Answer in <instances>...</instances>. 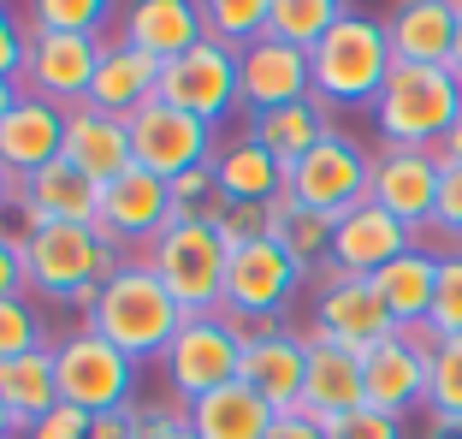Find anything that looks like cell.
Returning a JSON list of instances; mask_svg holds the SVG:
<instances>
[{
	"instance_id": "cell-24",
	"label": "cell",
	"mask_w": 462,
	"mask_h": 439,
	"mask_svg": "<svg viewBox=\"0 0 462 439\" xmlns=\"http://www.w3.org/2000/svg\"><path fill=\"white\" fill-rule=\"evenodd\" d=\"M161 60L136 54L131 42L107 36L101 42V66H96V83H89V107L96 113H113V119H131L143 113L149 101H161Z\"/></svg>"
},
{
	"instance_id": "cell-41",
	"label": "cell",
	"mask_w": 462,
	"mask_h": 439,
	"mask_svg": "<svg viewBox=\"0 0 462 439\" xmlns=\"http://www.w3.org/2000/svg\"><path fill=\"white\" fill-rule=\"evenodd\" d=\"M433 327L462 332V249H439V297H433Z\"/></svg>"
},
{
	"instance_id": "cell-36",
	"label": "cell",
	"mask_w": 462,
	"mask_h": 439,
	"mask_svg": "<svg viewBox=\"0 0 462 439\" xmlns=\"http://www.w3.org/2000/svg\"><path fill=\"white\" fill-rule=\"evenodd\" d=\"M267 13H273V0H202L208 36L226 42V48H237V54H244L249 42L267 36Z\"/></svg>"
},
{
	"instance_id": "cell-39",
	"label": "cell",
	"mask_w": 462,
	"mask_h": 439,
	"mask_svg": "<svg viewBox=\"0 0 462 439\" xmlns=\"http://www.w3.org/2000/svg\"><path fill=\"white\" fill-rule=\"evenodd\" d=\"M172 214H178V220H208V226H219V214H226V196H219L214 166H196V173L172 179Z\"/></svg>"
},
{
	"instance_id": "cell-34",
	"label": "cell",
	"mask_w": 462,
	"mask_h": 439,
	"mask_svg": "<svg viewBox=\"0 0 462 439\" xmlns=\"http://www.w3.org/2000/svg\"><path fill=\"white\" fill-rule=\"evenodd\" d=\"M332 226H338V220L314 214V208H297V202H291V214L279 220V249L302 267V279H314V274L332 267Z\"/></svg>"
},
{
	"instance_id": "cell-45",
	"label": "cell",
	"mask_w": 462,
	"mask_h": 439,
	"mask_svg": "<svg viewBox=\"0 0 462 439\" xmlns=\"http://www.w3.org/2000/svg\"><path fill=\"white\" fill-rule=\"evenodd\" d=\"M143 439H202L190 427V410L184 404H143Z\"/></svg>"
},
{
	"instance_id": "cell-30",
	"label": "cell",
	"mask_w": 462,
	"mask_h": 439,
	"mask_svg": "<svg viewBox=\"0 0 462 439\" xmlns=\"http://www.w3.org/2000/svg\"><path fill=\"white\" fill-rule=\"evenodd\" d=\"M249 131H255V137L267 143V149L279 154L285 166H297L302 154H314L320 143L332 137V131H338V113H332V107H320V101L309 96V101H291V107L255 113V119H249Z\"/></svg>"
},
{
	"instance_id": "cell-16",
	"label": "cell",
	"mask_w": 462,
	"mask_h": 439,
	"mask_svg": "<svg viewBox=\"0 0 462 439\" xmlns=\"http://www.w3.org/2000/svg\"><path fill=\"white\" fill-rule=\"evenodd\" d=\"M415 244H427L421 232H409L403 220H392L380 202H362L350 214H338L332 226V267L338 274H356V279H374L385 274L397 256H409Z\"/></svg>"
},
{
	"instance_id": "cell-48",
	"label": "cell",
	"mask_w": 462,
	"mask_h": 439,
	"mask_svg": "<svg viewBox=\"0 0 462 439\" xmlns=\"http://www.w3.org/2000/svg\"><path fill=\"white\" fill-rule=\"evenodd\" d=\"M267 439H327V422H314L309 410H285L279 422H273Z\"/></svg>"
},
{
	"instance_id": "cell-32",
	"label": "cell",
	"mask_w": 462,
	"mask_h": 439,
	"mask_svg": "<svg viewBox=\"0 0 462 439\" xmlns=\"http://www.w3.org/2000/svg\"><path fill=\"white\" fill-rule=\"evenodd\" d=\"M338 18H344V0H273L267 36L273 42H291V48H302V54H314Z\"/></svg>"
},
{
	"instance_id": "cell-29",
	"label": "cell",
	"mask_w": 462,
	"mask_h": 439,
	"mask_svg": "<svg viewBox=\"0 0 462 439\" xmlns=\"http://www.w3.org/2000/svg\"><path fill=\"white\" fill-rule=\"evenodd\" d=\"M273 422H279V410L244 380H231V386H219V392L190 404V427L202 439H267Z\"/></svg>"
},
{
	"instance_id": "cell-51",
	"label": "cell",
	"mask_w": 462,
	"mask_h": 439,
	"mask_svg": "<svg viewBox=\"0 0 462 439\" xmlns=\"http://www.w3.org/2000/svg\"><path fill=\"white\" fill-rule=\"evenodd\" d=\"M24 101V83H13V78H0V125H6V113Z\"/></svg>"
},
{
	"instance_id": "cell-18",
	"label": "cell",
	"mask_w": 462,
	"mask_h": 439,
	"mask_svg": "<svg viewBox=\"0 0 462 439\" xmlns=\"http://www.w3.org/2000/svg\"><path fill=\"white\" fill-rule=\"evenodd\" d=\"M244 386H255L261 398L273 404V410H302V380H309V332L297 327V321H285V327H273L267 339L244 344V374H237Z\"/></svg>"
},
{
	"instance_id": "cell-12",
	"label": "cell",
	"mask_w": 462,
	"mask_h": 439,
	"mask_svg": "<svg viewBox=\"0 0 462 439\" xmlns=\"http://www.w3.org/2000/svg\"><path fill=\"white\" fill-rule=\"evenodd\" d=\"M125 125H131V161L143 166V173H154V179H166V184L196 173V166H214V149H219V137H226V131L166 107V101H149V107L131 113Z\"/></svg>"
},
{
	"instance_id": "cell-17",
	"label": "cell",
	"mask_w": 462,
	"mask_h": 439,
	"mask_svg": "<svg viewBox=\"0 0 462 439\" xmlns=\"http://www.w3.org/2000/svg\"><path fill=\"white\" fill-rule=\"evenodd\" d=\"M427 374H433V357L421 344H409L403 332H392L385 344H374L362 357V380H367V410L385 416H427Z\"/></svg>"
},
{
	"instance_id": "cell-8",
	"label": "cell",
	"mask_w": 462,
	"mask_h": 439,
	"mask_svg": "<svg viewBox=\"0 0 462 439\" xmlns=\"http://www.w3.org/2000/svg\"><path fill=\"white\" fill-rule=\"evenodd\" d=\"M154 369H161L172 404L190 410L196 398H208V392H219V386H231L244 374V339H237V327L226 315H190Z\"/></svg>"
},
{
	"instance_id": "cell-44",
	"label": "cell",
	"mask_w": 462,
	"mask_h": 439,
	"mask_svg": "<svg viewBox=\"0 0 462 439\" xmlns=\"http://www.w3.org/2000/svg\"><path fill=\"white\" fill-rule=\"evenodd\" d=\"M30 297V267H24V232L0 226V303Z\"/></svg>"
},
{
	"instance_id": "cell-31",
	"label": "cell",
	"mask_w": 462,
	"mask_h": 439,
	"mask_svg": "<svg viewBox=\"0 0 462 439\" xmlns=\"http://www.w3.org/2000/svg\"><path fill=\"white\" fill-rule=\"evenodd\" d=\"M0 404L13 410L18 434L36 427L48 410H60V374H54V350H30L18 362H0Z\"/></svg>"
},
{
	"instance_id": "cell-9",
	"label": "cell",
	"mask_w": 462,
	"mask_h": 439,
	"mask_svg": "<svg viewBox=\"0 0 462 439\" xmlns=\"http://www.w3.org/2000/svg\"><path fill=\"white\" fill-rule=\"evenodd\" d=\"M302 332H309V339H327V344H344V350H356V357H367L374 344H385L397 332V321H392V309L380 303L374 279H356V274L327 267V274L309 279V321H302Z\"/></svg>"
},
{
	"instance_id": "cell-46",
	"label": "cell",
	"mask_w": 462,
	"mask_h": 439,
	"mask_svg": "<svg viewBox=\"0 0 462 439\" xmlns=\"http://www.w3.org/2000/svg\"><path fill=\"white\" fill-rule=\"evenodd\" d=\"M24 439H89V416L60 404V410H48L36 427H24Z\"/></svg>"
},
{
	"instance_id": "cell-33",
	"label": "cell",
	"mask_w": 462,
	"mask_h": 439,
	"mask_svg": "<svg viewBox=\"0 0 462 439\" xmlns=\"http://www.w3.org/2000/svg\"><path fill=\"white\" fill-rule=\"evenodd\" d=\"M125 6H113V0H36V6H24L30 30H54V36H96L107 42V30L119 24Z\"/></svg>"
},
{
	"instance_id": "cell-40",
	"label": "cell",
	"mask_w": 462,
	"mask_h": 439,
	"mask_svg": "<svg viewBox=\"0 0 462 439\" xmlns=\"http://www.w3.org/2000/svg\"><path fill=\"white\" fill-rule=\"evenodd\" d=\"M427 238L433 249H462V166H445V179H439V208Z\"/></svg>"
},
{
	"instance_id": "cell-26",
	"label": "cell",
	"mask_w": 462,
	"mask_h": 439,
	"mask_svg": "<svg viewBox=\"0 0 462 439\" xmlns=\"http://www.w3.org/2000/svg\"><path fill=\"white\" fill-rule=\"evenodd\" d=\"M367 404V380H362V357L344 344L309 339V380H302V410L314 422H338V416Z\"/></svg>"
},
{
	"instance_id": "cell-37",
	"label": "cell",
	"mask_w": 462,
	"mask_h": 439,
	"mask_svg": "<svg viewBox=\"0 0 462 439\" xmlns=\"http://www.w3.org/2000/svg\"><path fill=\"white\" fill-rule=\"evenodd\" d=\"M427 422H462V332H445L427 374Z\"/></svg>"
},
{
	"instance_id": "cell-19",
	"label": "cell",
	"mask_w": 462,
	"mask_h": 439,
	"mask_svg": "<svg viewBox=\"0 0 462 439\" xmlns=\"http://www.w3.org/2000/svg\"><path fill=\"white\" fill-rule=\"evenodd\" d=\"M66 119H71L66 107H54V101H42V96H24L6 113V125H0V166L24 184V179H36L42 166L66 161Z\"/></svg>"
},
{
	"instance_id": "cell-10",
	"label": "cell",
	"mask_w": 462,
	"mask_h": 439,
	"mask_svg": "<svg viewBox=\"0 0 462 439\" xmlns=\"http://www.w3.org/2000/svg\"><path fill=\"white\" fill-rule=\"evenodd\" d=\"M291 202L297 208H314V214H350V208L367 202V191H374V149H367L356 131H332L327 143L314 154H302L297 166H291Z\"/></svg>"
},
{
	"instance_id": "cell-52",
	"label": "cell",
	"mask_w": 462,
	"mask_h": 439,
	"mask_svg": "<svg viewBox=\"0 0 462 439\" xmlns=\"http://www.w3.org/2000/svg\"><path fill=\"white\" fill-rule=\"evenodd\" d=\"M421 439H462V422H427Z\"/></svg>"
},
{
	"instance_id": "cell-21",
	"label": "cell",
	"mask_w": 462,
	"mask_h": 439,
	"mask_svg": "<svg viewBox=\"0 0 462 439\" xmlns=\"http://www.w3.org/2000/svg\"><path fill=\"white\" fill-rule=\"evenodd\" d=\"M314 96V71H309V54L291 48V42H249L244 48V119L255 113H273V107H291V101H309Z\"/></svg>"
},
{
	"instance_id": "cell-47",
	"label": "cell",
	"mask_w": 462,
	"mask_h": 439,
	"mask_svg": "<svg viewBox=\"0 0 462 439\" xmlns=\"http://www.w3.org/2000/svg\"><path fill=\"white\" fill-rule=\"evenodd\" d=\"M89 439H143V404H131V410H107V416H89Z\"/></svg>"
},
{
	"instance_id": "cell-6",
	"label": "cell",
	"mask_w": 462,
	"mask_h": 439,
	"mask_svg": "<svg viewBox=\"0 0 462 439\" xmlns=\"http://www.w3.org/2000/svg\"><path fill=\"white\" fill-rule=\"evenodd\" d=\"M54 374H60V404H71L83 416L131 410L136 380H143V369L89 327H71L54 339Z\"/></svg>"
},
{
	"instance_id": "cell-22",
	"label": "cell",
	"mask_w": 462,
	"mask_h": 439,
	"mask_svg": "<svg viewBox=\"0 0 462 439\" xmlns=\"http://www.w3.org/2000/svg\"><path fill=\"white\" fill-rule=\"evenodd\" d=\"M101 184H89L71 161L42 166L36 179L18 184V226H96Z\"/></svg>"
},
{
	"instance_id": "cell-38",
	"label": "cell",
	"mask_w": 462,
	"mask_h": 439,
	"mask_svg": "<svg viewBox=\"0 0 462 439\" xmlns=\"http://www.w3.org/2000/svg\"><path fill=\"white\" fill-rule=\"evenodd\" d=\"M291 214V191L279 196V202H226V214H219V238H226V249H249V244H267V238H279V220Z\"/></svg>"
},
{
	"instance_id": "cell-2",
	"label": "cell",
	"mask_w": 462,
	"mask_h": 439,
	"mask_svg": "<svg viewBox=\"0 0 462 439\" xmlns=\"http://www.w3.org/2000/svg\"><path fill=\"white\" fill-rule=\"evenodd\" d=\"M24 232V267H30V297L42 309H89L113 274L125 249H113L96 226H18Z\"/></svg>"
},
{
	"instance_id": "cell-23",
	"label": "cell",
	"mask_w": 462,
	"mask_h": 439,
	"mask_svg": "<svg viewBox=\"0 0 462 439\" xmlns=\"http://www.w3.org/2000/svg\"><path fill=\"white\" fill-rule=\"evenodd\" d=\"M214 179L226 202H279L291 184V166L255 137V131H226L214 149Z\"/></svg>"
},
{
	"instance_id": "cell-20",
	"label": "cell",
	"mask_w": 462,
	"mask_h": 439,
	"mask_svg": "<svg viewBox=\"0 0 462 439\" xmlns=\"http://www.w3.org/2000/svg\"><path fill=\"white\" fill-rule=\"evenodd\" d=\"M119 42H131L136 54L172 66L178 54H190L196 42H208L202 0H136L119 13Z\"/></svg>"
},
{
	"instance_id": "cell-27",
	"label": "cell",
	"mask_w": 462,
	"mask_h": 439,
	"mask_svg": "<svg viewBox=\"0 0 462 439\" xmlns=\"http://www.w3.org/2000/svg\"><path fill=\"white\" fill-rule=\"evenodd\" d=\"M66 161L78 166L89 184H113L119 173H131V125L113 119V113L78 107L66 119Z\"/></svg>"
},
{
	"instance_id": "cell-35",
	"label": "cell",
	"mask_w": 462,
	"mask_h": 439,
	"mask_svg": "<svg viewBox=\"0 0 462 439\" xmlns=\"http://www.w3.org/2000/svg\"><path fill=\"white\" fill-rule=\"evenodd\" d=\"M30 350H54V321L36 297H6L0 303V362H18Z\"/></svg>"
},
{
	"instance_id": "cell-53",
	"label": "cell",
	"mask_w": 462,
	"mask_h": 439,
	"mask_svg": "<svg viewBox=\"0 0 462 439\" xmlns=\"http://www.w3.org/2000/svg\"><path fill=\"white\" fill-rule=\"evenodd\" d=\"M450 78L462 83V0H457V48H450Z\"/></svg>"
},
{
	"instance_id": "cell-43",
	"label": "cell",
	"mask_w": 462,
	"mask_h": 439,
	"mask_svg": "<svg viewBox=\"0 0 462 439\" xmlns=\"http://www.w3.org/2000/svg\"><path fill=\"white\" fill-rule=\"evenodd\" d=\"M24 60H30V18L0 6V78L24 83Z\"/></svg>"
},
{
	"instance_id": "cell-3",
	"label": "cell",
	"mask_w": 462,
	"mask_h": 439,
	"mask_svg": "<svg viewBox=\"0 0 462 439\" xmlns=\"http://www.w3.org/2000/svg\"><path fill=\"white\" fill-rule=\"evenodd\" d=\"M392 66L397 60H392V36H385V13L344 6V18L327 30V42L309 54L314 101L332 113H367L380 101Z\"/></svg>"
},
{
	"instance_id": "cell-50",
	"label": "cell",
	"mask_w": 462,
	"mask_h": 439,
	"mask_svg": "<svg viewBox=\"0 0 462 439\" xmlns=\"http://www.w3.org/2000/svg\"><path fill=\"white\" fill-rule=\"evenodd\" d=\"M6 214H18V179L0 166V220H6Z\"/></svg>"
},
{
	"instance_id": "cell-1",
	"label": "cell",
	"mask_w": 462,
	"mask_h": 439,
	"mask_svg": "<svg viewBox=\"0 0 462 439\" xmlns=\"http://www.w3.org/2000/svg\"><path fill=\"white\" fill-rule=\"evenodd\" d=\"M184 321H190V315H184L178 297L161 285V274H154L143 256H131L119 274L101 285V297L78 315V327L101 332L113 350H125V357L143 369V362H161L166 357V344L178 339Z\"/></svg>"
},
{
	"instance_id": "cell-14",
	"label": "cell",
	"mask_w": 462,
	"mask_h": 439,
	"mask_svg": "<svg viewBox=\"0 0 462 439\" xmlns=\"http://www.w3.org/2000/svg\"><path fill=\"white\" fill-rule=\"evenodd\" d=\"M101 66L96 36H54V30H30V60H24V96H42L54 107L78 113L89 107V83Z\"/></svg>"
},
{
	"instance_id": "cell-54",
	"label": "cell",
	"mask_w": 462,
	"mask_h": 439,
	"mask_svg": "<svg viewBox=\"0 0 462 439\" xmlns=\"http://www.w3.org/2000/svg\"><path fill=\"white\" fill-rule=\"evenodd\" d=\"M0 439H18V422H13V410L0 404Z\"/></svg>"
},
{
	"instance_id": "cell-4",
	"label": "cell",
	"mask_w": 462,
	"mask_h": 439,
	"mask_svg": "<svg viewBox=\"0 0 462 439\" xmlns=\"http://www.w3.org/2000/svg\"><path fill=\"white\" fill-rule=\"evenodd\" d=\"M462 113V83L450 78V66H392L380 101L367 107V125L380 149H433L445 143V131Z\"/></svg>"
},
{
	"instance_id": "cell-5",
	"label": "cell",
	"mask_w": 462,
	"mask_h": 439,
	"mask_svg": "<svg viewBox=\"0 0 462 439\" xmlns=\"http://www.w3.org/2000/svg\"><path fill=\"white\" fill-rule=\"evenodd\" d=\"M143 261L161 274V285L178 297L184 315H219V309H226L231 249H226V238H219V226H208V220H172L166 238Z\"/></svg>"
},
{
	"instance_id": "cell-49",
	"label": "cell",
	"mask_w": 462,
	"mask_h": 439,
	"mask_svg": "<svg viewBox=\"0 0 462 439\" xmlns=\"http://www.w3.org/2000/svg\"><path fill=\"white\" fill-rule=\"evenodd\" d=\"M439 161H445V166H462V113H457V125L445 131V143H439Z\"/></svg>"
},
{
	"instance_id": "cell-42",
	"label": "cell",
	"mask_w": 462,
	"mask_h": 439,
	"mask_svg": "<svg viewBox=\"0 0 462 439\" xmlns=\"http://www.w3.org/2000/svg\"><path fill=\"white\" fill-rule=\"evenodd\" d=\"M327 439H409V427L397 422V416H385V410H350V416H338V422H327Z\"/></svg>"
},
{
	"instance_id": "cell-7",
	"label": "cell",
	"mask_w": 462,
	"mask_h": 439,
	"mask_svg": "<svg viewBox=\"0 0 462 439\" xmlns=\"http://www.w3.org/2000/svg\"><path fill=\"white\" fill-rule=\"evenodd\" d=\"M161 101L190 119L226 131L237 113H244V54L226 48V42H196L190 54H178L172 66L161 71Z\"/></svg>"
},
{
	"instance_id": "cell-28",
	"label": "cell",
	"mask_w": 462,
	"mask_h": 439,
	"mask_svg": "<svg viewBox=\"0 0 462 439\" xmlns=\"http://www.w3.org/2000/svg\"><path fill=\"white\" fill-rule=\"evenodd\" d=\"M374 291H380V303L392 309L397 327H421V321H433L439 249H433V244H415L409 256H397L385 274H374Z\"/></svg>"
},
{
	"instance_id": "cell-25",
	"label": "cell",
	"mask_w": 462,
	"mask_h": 439,
	"mask_svg": "<svg viewBox=\"0 0 462 439\" xmlns=\"http://www.w3.org/2000/svg\"><path fill=\"white\" fill-rule=\"evenodd\" d=\"M397 66H450L457 48V0H397L385 13Z\"/></svg>"
},
{
	"instance_id": "cell-15",
	"label": "cell",
	"mask_w": 462,
	"mask_h": 439,
	"mask_svg": "<svg viewBox=\"0 0 462 439\" xmlns=\"http://www.w3.org/2000/svg\"><path fill=\"white\" fill-rule=\"evenodd\" d=\"M439 179H445V161L433 149H374V191L367 202H380L392 220H403L409 232L433 226L439 208Z\"/></svg>"
},
{
	"instance_id": "cell-13",
	"label": "cell",
	"mask_w": 462,
	"mask_h": 439,
	"mask_svg": "<svg viewBox=\"0 0 462 439\" xmlns=\"http://www.w3.org/2000/svg\"><path fill=\"white\" fill-rule=\"evenodd\" d=\"M172 184L154 179V173H143V166H131V173H119L113 184H101V214H96V232L107 238L113 249H143L149 256L154 244L166 238V226H172Z\"/></svg>"
},
{
	"instance_id": "cell-11",
	"label": "cell",
	"mask_w": 462,
	"mask_h": 439,
	"mask_svg": "<svg viewBox=\"0 0 462 439\" xmlns=\"http://www.w3.org/2000/svg\"><path fill=\"white\" fill-rule=\"evenodd\" d=\"M309 291L302 267L279 249V238L267 244H249V249H231V267H226V321H291L297 297Z\"/></svg>"
}]
</instances>
